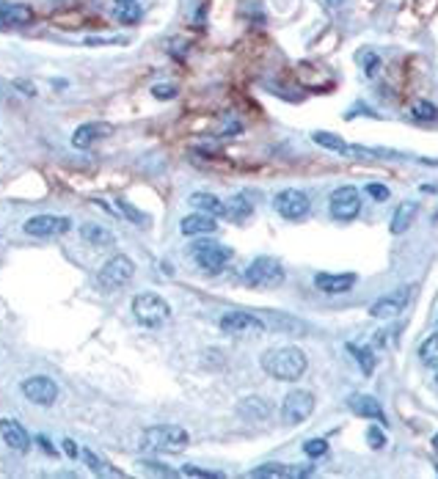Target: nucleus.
Segmentation results:
<instances>
[{"label": "nucleus", "mask_w": 438, "mask_h": 479, "mask_svg": "<svg viewBox=\"0 0 438 479\" xmlns=\"http://www.w3.org/2000/svg\"><path fill=\"white\" fill-rule=\"evenodd\" d=\"M408 300H411V290H408V287H403V290H397V292H392V295L375 300V303L369 306V314H372L375 319H392V317H397L405 306H408Z\"/></svg>", "instance_id": "ddd939ff"}, {"label": "nucleus", "mask_w": 438, "mask_h": 479, "mask_svg": "<svg viewBox=\"0 0 438 479\" xmlns=\"http://www.w3.org/2000/svg\"><path fill=\"white\" fill-rule=\"evenodd\" d=\"M367 441H369V446H372V449H383V446H386V435L380 433L378 427H369Z\"/></svg>", "instance_id": "c9c22d12"}, {"label": "nucleus", "mask_w": 438, "mask_h": 479, "mask_svg": "<svg viewBox=\"0 0 438 479\" xmlns=\"http://www.w3.org/2000/svg\"><path fill=\"white\" fill-rule=\"evenodd\" d=\"M182 234H212L218 224H215V215H207V212H196V215H187L182 218Z\"/></svg>", "instance_id": "4be33fe9"}, {"label": "nucleus", "mask_w": 438, "mask_h": 479, "mask_svg": "<svg viewBox=\"0 0 438 479\" xmlns=\"http://www.w3.org/2000/svg\"><path fill=\"white\" fill-rule=\"evenodd\" d=\"M270 402L268 400H262V397H246V400H240V405H237V413L243 416V419H248V422H265L268 416H270Z\"/></svg>", "instance_id": "412c9836"}, {"label": "nucleus", "mask_w": 438, "mask_h": 479, "mask_svg": "<svg viewBox=\"0 0 438 479\" xmlns=\"http://www.w3.org/2000/svg\"><path fill=\"white\" fill-rule=\"evenodd\" d=\"M314 287L325 295H342L356 287V275L353 273H317L314 275Z\"/></svg>", "instance_id": "f3484780"}, {"label": "nucleus", "mask_w": 438, "mask_h": 479, "mask_svg": "<svg viewBox=\"0 0 438 479\" xmlns=\"http://www.w3.org/2000/svg\"><path fill=\"white\" fill-rule=\"evenodd\" d=\"M116 3H133V0H116Z\"/></svg>", "instance_id": "a18cd8bd"}, {"label": "nucleus", "mask_w": 438, "mask_h": 479, "mask_svg": "<svg viewBox=\"0 0 438 479\" xmlns=\"http://www.w3.org/2000/svg\"><path fill=\"white\" fill-rule=\"evenodd\" d=\"M133 314H136L141 325L158 328V325H163L165 319L171 317V306L155 292H143V295H136V300H133Z\"/></svg>", "instance_id": "39448f33"}, {"label": "nucleus", "mask_w": 438, "mask_h": 479, "mask_svg": "<svg viewBox=\"0 0 438 479\" xmlns=\"http://www.w3.org/2000/svg\"><path fill=\"white\" fill-rule=\"evenodd\" d=\"M438 11V0H408V6L403 9V14H411L416 25L427 23Z\"/></svg>", "instance_id": "5701e85b"}, {"label": "nucleus", "mask_w": 438, "mask_h": 479, "mask_svg": "<svg viewBox=\"0 0 438 479\" xmlns=\"http://www.w3.org/2000/svg\"><path fill=\"white\" fill-rule=\"evenodd\" d=\"M367 193H369V196H372V199H375V202H386V199L392 196L386 185H375V182L367 185Z\"/></svg>", "instance_id": "e433bc0d"}, {"label": "nucleus", "mask_w": 438, "mask_h": 479, "mask_svg": "<svg viewBox=\"0 0 438 479\" xmlns=\"http://www.w3.org/2000/svg\"><path fill=\"white\" fill-rule=\"evenodd\" d=\"M251 212H254V204H251V202H246V196H234V199H231V204L226 207V215H231V218H234V221H240V224H243V221H248V215H251Z\"/></svg>", "instance_id": "cd10ccee"}, {"label": "nucleus", "mask_w": 438, "mask_h": 479, "mask_svg": "<svg viewBox=\"0 0 438 479\" xmlns=\"http://www.w3.org/2000/svg\"><path fill=\"white\" fill-rule=\"evenodd\" d=\"M416 212H419V204H416V202H405V204L397 207V212H394V218H392V231H394V234H403V231H408V226L414 224Z\"/></svg>", "instance_id": "393cba45"}, {"label": "nucleus", "mask_w": 438, "mask_h": 479, "mask_svg": "<svg viewBox=\"0 0 438 479\" xmlns=\"http://www.w3.org/2000/svg\"><path fill=\"white\" fill-rule=\"evenodd\" d=\"M361 58L367 61V75H369V77H372V75L378 72V67H380V58H378L375 53H367V55H361Z\"/></svg>", "instance_id": "58836bf2"}, {"label": "nucleus", "mask_w": 438, "mask_h": 479, "mask_svg": "<svg viewBox=\"0 0 438 479\" xmlns=\"http://www.w3.org/2000/svg\"><path fill=\"white\" fill-rule=\"evenodd\" d=\"M273 204H276L278 215H284L287 221H298L309 212V196L298 187H287V190L278 193Z\"/></svg>", "instance_id": "9d476101"}, {"label": "nucleus", "mask_w": 438, "mask_h": 479, "mask_svg": "<svg viewBox=\"0 0 438 479\" xmlns=\"http://www.w3.org/2000/svg\"><path fill=\"white\" fill-rule=\"evenodd\" d=\"M419 358L425 366H438V334H430L422 347H419Z\"/></svg>", "instance_id": "bb28decb"}, {"label": "nucleus", "mask_w": 438, "mask_h": 479, "mask_svg": "<svg viewBox=\"0 0 438 479\" xmlns=\"http://www.w3.org/2000/svg\"><path fill=\"white\" fill-rule=\"evenodd\" d=\"M116 17H119V23L136 25L141 20V6L136 0L133 3H116Z\"/></svg>", "instance_id": "c756f323"}, {"label": "nucleus", "mask_w": 438, "mask_h": 479, "mask_svg": "<svg viewBox=\"0 0 438 479\" xmlns=\"http://www.w3.org/2000/svg\"><path fill=\"white\" fill-rule=\"evenodd\" d=\"M0 438H3V444H9V449H14L20 455L31 449V438L25 433V427L14 419H0Z\"/></svg>", "instance_id": "dca6fc26"}, {"label": "nucleus", "mask_w": 438, "mask_h": 479, "mask_svg": "<svg viewBox=\"0 0 438 479\" xmlns=\"http://www.w3.org/2000/svg\"><path fill=\"white\" fill-rule=\"evenodd\" d=\"M303 452L317 460V457L328 455V441H323V438H312V441H306V444H303Z\"/></svg>", "instance_id": "72a5a7b5"}, {"label": "nucleus", "mask_w": 438, "mask_h": 479, "mask_svg": "<svg viewBox=\"0 0 438 479\" xmlns=\"http://www.w3.org/2000/svg\"><path fill=\"white\" fill-rule=\"evenodd\" d=\"M23 394L25 400H31L33 405H53L55 400H58V386L45 378V375H36V378H28L23 380Z\"/></svg>", "instance_id": "f8f14e48"}, {"label": "nucleus", "mask_w": 438, "mask_h": 479, "mask_svg": "<svg viewBox=\"0 0 438 479\" xmlns=\"http://www.w3.org/2000/svg\"><path fill=\"white\" fill-rule=\"evenodd\" d=\"M312 468L309 466H287V463H265L254 471H248L251 479H295V477H309Z\"/></svg>", "instance_id": "4468645a"}, {"label": "nucleus", "mask_w": 438, "mask_h": 479, "mask_svg": "<svg viewBox=\"0 0 438 479\" xmlns=\"http://www.w3.org/2000/svg\"><path fill=\"white\" fill-rule=\"evenodd\" d=\"M39 444H42V449H45L47 455H55V449L50 446V441H47V438H42V435H39Z\"/></svg>", "instance_id": "37998d69"}, {"label": "nucleus", "mask_w": 438, "mask_h": 479, "mask_svg": "<svg viewBox=\"0 0 438 479\" xmlns=\"http://www.w3.org/2000/svg\"><path fill=\"white\" fill-rule=\"evenodd\" d=\"M187 444H190V435L177 424H155V427L143 430V446L152 452L180 455Z\"/></svg>", "instance_id": "f03ea898"}, {"label": "nucleus", "mask_w": 438, "mask_h": 479, "mask_svg": "<svg viewBox=\"0 0 438 479\" xmlns=\"http://www.w3.org/2000/svg\"><path fill=\"white\" fill-rule=\"evenodd\" d=\"M347 350L353 353V358L358 361V366L364 369V375H372V369H375V356H372V350H369V347H358V344H347Z\"/></svg>", "instance_id": "7c9ffc66"}, {"label": "nucleus", "mask_w": 438, "mask_h": 479, "mask_svg": "<svg viewBox=\"0 0 438 479\" xmlns=\"http://www.w3.org/2000/svg\"><path fill=\"white\" fill-rule=\"evenodd\" d=\"M143 466H146L149 471H158V474H165V477H174V471H171V468H163L160 463H149V460H146Z\"/></svg>", "instance_id": "a19ab883"}, {"label": "nucleus", "mask_w": 438, "mask_h": 479, "mask_svg": "<svg viewBox=\"0 0 438 479\" xmlns=\"http://www.w3.org/2000/svg\"><path fill=\"white\" fill-rule=\"evenodd\" d=\"M152 97H158V99H174V97H177V89H174V86H155V89H152Z\"/></svg>", "instance_id": "4c0bfd02"}, {"label": "nucleus", "mask_w": 438, "mask_h": 479, "mask_svg": "<svg viewBox=\"0 0 438 479\" xmlns=\"http://www.w3.org/2000/svg\"><path fill=\"white\" fill-rule=\"evenodd\" d=\"M182 474L185 477H221V474H215V471H202V468H193V466H185Z\"/></svg>", "instance_id": "ea45409f"}, {"label": "nucleus", "mask_w": 438, "mask_h": 479, "mask_svg": "<svg viewBox=\"0 0 438 479\" xmlns=\"http://www.w3.org/2000/svg\"><path fill=\"white\" fill-rule=\"evenodd\" d=\"M436 383H438V375H436Z\"/></svg>", "instance_id": "de8ad7c7"}, {"label": "nucleus", "mask_w": 438, "mask_h": 479, "mask_svg": "<svg viewBox=\"0 0 438 479\" xmlns=\"http://www.w3.org/2000/svg\"><path fill=\"white\" fill-rule=\"evenodd\" d=\"M361 212V193L353 185H342L331 193V215L336 221H353Z\"/></svg>", "instance_id": "1a4fd4ad"}, {"label": "nucleus", "mask_w": 438, "mask_h": 479, "mask_svg": "<svg viewBox=\"0 0 438 479\" xmlns=\"http://www.w3.org/2000/svg\"><path fill=\"white\" fill-rule=\"evenodd\" d=\"M64 452H67L70 457H77V455H80V452H77V446H75V441H70V438L64 441Z\"/></svg>", "instance_id": "79ce46f5"}, {"label": "nucleus", "mask_w": 438, "mask_h": 479, "mask_svg": "<svg viewBox=\"0 0 438 479\" xmlns=\"http://www.w3.org/2000/svg\"><path fill=\"white\" fill-rule=\"evenodd\" d=\"M80 234H83V240H86L89 246H99V248L114 246V234L105 226H99V224H86V226L80 229Z\"/></svg>", "instance_id": "a878e982"}, {"label": "nucleus", "mask_w": 438, "mask_h": 479, "mask_svg": "<svg viewBox=\"0 0 438 479\" xmlns=\"http://www.w3.org/2000/svg\"><path fill=\"white\" fill-rule=\"evenodd\" d=\"M414 119H419V121H433V119H438V108L433 102H427V99H419V102H414Z\"/></svg>", "instance_id": "473e14b6"}, {"label": "nucleus", "mask_w": 438, "mask_h": 479, "mask_svg": "<svg viewBox=\"0 0 438 479\" xmlns=\"http://www.w3.org/2000/svg\"><path fill=\"white\" fill-rule=\"evenodd\" d=\"M133 275H136L133 259L124 256V253H119V256L108 259V262L102 265V270L97 275V284H99L105 292H116V290H121L124 284H130Z\"/></svg>", "instance_id": "20e7f679"}, {"label": "nucleus", "mask_w": 438, "mask_h": 479, "mask_svg": "<svg viewBox=\"0 0 438 479\" xmlns=\"http://www.w3.org/2000/svg\"><path fill=\"white\" fill-rule=\"evenodd\" d=\"M312 141L320 143V146H325V149H331V152H339V155H347V146H350V143H345L339 136H331V133H323V130L314 133Z\"/></svg>", "instance_id": "c85d7f7f"}, {"label": "nucleus", "mask_w": 438, "mask_h": 479, "mask_svg": "<svg viewBox=\"0 0 438 479\" xmlns=\"http://www.w3.org/2000/svg\"><path fill=\"white\" fill-rule=\"evenodd\" d=\"M246 281L256 290H273L284 284V268L273 256H256L246 270Z\"/></svg>", "instance_id": "7ed1b4c3"}, {"label": "nucleus", "mask_w": 438, "mask_h": 479, "mask_svg": "<svg viewBox=\"0 0 438 479\" xmlns=\"http://www.w3.org/2000/svg\"><path fill=\"white\" fill-rule=\"evenodd\" d=\"M314 413V394L306 391V388H295L284 397V405H281V419L287 424H300L306 422L309 416Z\"/></svg>", "instance_id": "6e6552de"}, {"label": "nucleus", "mask_w": 438, "mask_h": 479, "mask_svg": "<svg viewBox=\"0 0 438 479\" xmlns=\"http://www.w3.org/2000/svg\"><path fill=\"white\" fill-rule=\"evenodd\" d=\"M259 364H262V369H265L270 378L292 383V380L303 378L309 361H306V353L298 350V347H276V350L262 353Z\"/></svg>", "instance_id": "f257e3e1"}, {"label": "nucleus", "mask_w": 438, "mask_h": 479, "mask_svg": "<svg viewBox=\"0 0 438 479\" xmlns=\"http://www.w3.org/2000/svg\"><path fill=\"white\" fill-rule=\"evenodd\" d=\"M347 408L356 413V416H364V419H375V422H386V413L380 408V402L375 397H367V394H350L347 397Z\"/></svg>", "instance_id": "a211bd4d"}, {"label": "nucleus", "mask_w": 438, "mask_h": 479, "mask_svg": "<svg viewBox=\"0 0 438 479\" xmlns=\"http://www.w3.org/2000/svg\"><path fill=\"white\" fill-rule=\"evenodd\" d=\"M25 234L31 237H55V234H64L72 229L70 218H61V215H33L31 221H25Z\"/></svg>", "instance_id": "9b49d317"}, {"label": "nucleus", "mask_w": 438, "mask_h": 479, "mask_svg": "<svg viewBox=\"0 0 438 479\" xmlns=\"http://www.w3.org/2000/svg\"><path fill=\"white\" fill-rule=\"evenodd\" d=\"M80 457L86 460V466L92 468L94 474H114V477H119V471H114V468H108V463H102L99 457L94 455L92 449H83V452H80Z\"/></svg>", "instance_id": "2f4dec72"}, {"label": "nucleus", "mask_w": 438, "mask_h": 479, "mask_svg": "<svg viewBox=\"0 0 438 479\" xmlns=\"http://www.w3.org/2000/svg\"><path fill=\"white\" fill-rule=\"evenodd\" d=\"M193 259H196V265L204 270V273H221L224 268H226V262L231 259V251L226 246H221V243H212V240H199L193 248Z\"/></svg>", "instance_id": "423d86ee"}, {"label": "nucleus", "mask_w": 438, "mask_h": 479, "mask_svg": "<svg viewBox=\"0 0 438 479\" xmlns=\"http://www.w3.org/2000/svg\"><path fill=\"white\" fill-rule=\"evenodd\" d=\"M111 133H114V124H108V121H89V124H80V127L75 130V136H72V146L89 149V146H94L97 141L108 138Z\"/></svg>", "instance_id": "2eb2a0df"}, {"label": "nucleus", "mask_w": 438, "mask_h": 479, "mask_svg": "<svg viewBox=\"0 0 438 479\" xmlns=\"http://www.w3.org/2000/svg\"><path fill=\"white\" fill-rule=\"evenodd\" d=\"M295 75H298L300 83L309 86V89H331L334 86V77L323 67H314V64H298Z\"/></svg>", "instance_id": "aec40b11"}, {"label": "nucleus", "mask_w": 438, "mask_h": 479, "mask_svg": "<svg viewBox=\"0 0 438 479\" xmlns=\"http://www.w3.org/2000/svg\"><path fill=\"white\" fill-rule=\"evenodd\" d=\"M436 452H438V435H436Z\"/></svg>", "instance_id": "49530a36"}, {"label": "nucleus", "mask_w": 438, "mask_h": 479, "mask_svg": "<svg viewBox=\"0 0 438 479\" xmlns=\"http://www.w3.org/2000/svg\"><path fill=\"white\" fill-rule=\"evenodd\" d=\"M190 204L196 207L199 212H207V215H226V204L218 199V196H212V193H193L190 196Z\"/></svg>", "instance_id": "b1692460"}, {"label": "nucleus", "mask_w": 438, "mask_h": 479, "mask_svg": "<svg viewBox=\"0 0 438 479\" xmlns=\"http://www.w3.org/2000/svg\"><path fill=\"white\" fill-rule=\"evenodd\" d=\"M221 331L229 336H262L268 331L265 319L248 312H229L221 317Z\"/></svg>", "instance_id": "0eeeda50"}, {"label": "nucleus", "mask_w": 438, "mask_h": 479, "mask_svg": "<svg viewBox=\"0 0 438 479\" xmlns=\"http://www.w3.org/2000/svg\"><path fill=\"white\" fill-rule=\"evenodd\" d=\"M119 209H121V212H124L127 218H133V221H136L138 226H146V221H149V218H146L143 212H138L136 207H133V204H127V202H119Z\"/></svg>", "instance_id": "f704fd0d"}, {"label": "nucleus", "mask_w": 438, "mask_h": 479, "mask_svg": "<svg viewBox=\"0 0 438 479\" xmlns=\"http://www.w3.org/2000/svg\"><path fill=\"white\" fill-rule=\"evenodd\" d=\"M33 23V9L25 3H0V25L23 28Z\"/></svg>", "instance_id": "6ab92c4d"}, {"label": "nucleus", "mask_w": 438, "mask_h": 479, "mask_svg": "<svg viewBox=\"0 0 438 479\" xmlns=\"http://www.w3.org/2000/svg\"><path fill=\"white\" fill-rule=\"evenodd\" d=\"M347 0H328V6H331V9H339V6H345Z\"/></svg>", "instance_id": "c03bdc74"}]
</instances>
